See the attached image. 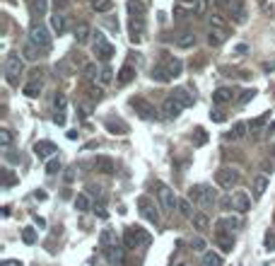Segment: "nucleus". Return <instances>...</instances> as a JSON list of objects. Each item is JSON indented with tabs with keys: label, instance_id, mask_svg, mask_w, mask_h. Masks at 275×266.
Listing matches in <instances>:
<instances>
[{
	"label": "nucleus",
	"instance_id": "nucleus-12",
	"mask_svg": "<svg viewBox=\"0 0 275 266\" xmlns=\"http://www.w3.org/2000/svg\"><path fill=\"white\" fill-rule=\"evenodd\" d=\"M41 90H44V70H34L29 82L22 87V92L27 95V97H39Z\"/></svg>",
	"mask_w": 275,
	"mask_h": 266
},
{
	"label": "nucleus",
	"instance_id": "nucleus-19",
	"mask_svg": "<svg viewBox=\"0 0 275 266\" xmlns=\"http://www.w3.org/2000/svg\"><path fill=\"white\" fill-rule=\"evenodd\" d=\"M215 244L220 247L222 252H232V247H234V235L227 233V230H215Z\"/></svg>",
	"mask_w": 275,
	"mask_h": 266
},
{
	"label": "nucleus",
	"instance_id": "nucleus-60",
	"mask_svg": "<svg viewBox=\"0 0 275 266\" xmlns=\"http://www.w3.org/2000/svg\"><path fill=\"white\" fill-rule=\"evenodd\" d=\"M0 266H22V261H17V259H5Z\"/></svg>",
	"mask_w": 275,
	"mask_h": 266
},
{
	"label": "nucleus",
	"instance_id": "nucleus-26",
	"mask_svg": "<svg viewBox=\"0 0 275 266\" xmlns=\"http://www.w3.org/2000/svg\"><path fill=\"white\" fill-rule=\"evenodd\" d=\"M133 78H135V66H133V63H123V68L119 70V78H116V85L123 87V85H128Z\"/></svg>",
	"mask_w": 275,
	"mask_h": 266
},
{
	"label": "nucleus",
	"instance_id": "nucleus-35",
	"mask_svg": "<svg viewBox=\"0 0 275 266\" xmlns=\"http://www.w3.org/2000/svg\"><path fill=\"white\" fill-rule=\"evenodd\" d=\"M225 259H222L217 252H203V259H200V266H222Z\"/></svg>",
	"mask_w": 275,
	"mask_h": 266
},
{
	"label": "nucleus",
	"instance_id": "nucleus-50",
	"mask_svg": "<svg viewBox=\"0 0 275 266\" xmlns=\"http://www.w3.org/2000/svg\"><path fill=\"white\" fill-rule=\"evenodd\" d=\"M111 80H114V73H111L109 66H104L101 68V73H99V82L101 85H106V82H111Z\"/></svg>",
	"mask_w": 275,
	"mask_h": 266
},
{
	"label": "nucleus",
	"instance_id": "nucleus-24",
	"mask_svg": "<svg viewBox=\"0 0 275 266\" xmlns=\"http://www.w3.org/2000/svg\"><path fill=\"white\" fill-rule=\"evenodd\" d=\"M104 126H106L111 133H116V136H123V133H128V123L123 121V119H114V116H106V119H104Z\"/></svg>",
	"mask_w": 275,
	"mask_h": 266
},
{
	"label": "nucleus",
	"instance_id": "nucleus-51",
	"mask_svg": "<svg viewBox=\"0 0 275 266\" xmlns=\"http://www.w3.org/2000/svg\"><path fill=\"white\" fill-rule=\"evenodd\" d=\"M22 240L27 244H34L36 242V233H34V228H24L22 230Z\"/></svg>",
	"mask_w": 275,
	"mask_h": 266
},
{
	"label": "nucleus",
	"instance_id": "nucleus-33",
	"mask_svg": "<svg viewBox=\"0 0 275 266\" xmlns=\"http://www.w3.org/2000/svg\"><path fill=\"white\" fill-rule=\"evenodd\" d=\"M172 95H174V97H176L179 102H181L184 107H193V102H196V97H193V95H191V92H188L186 87H176L174 92H172Z\"/></svg>",
	"mask_w": 275,
	"mask_h": 266
},
{
	"label": "nucleus",
	"instance_id": "nucleus-46",
	"mask_svg": "<svg viewBox=\"0 0 275 266\" xmlns=\"http://www.w3.org/2000/svg\"><path fill=\"white\" fill-rule=\"evenodd\" d=\"M208 3L210 0H196V5H193V15H196V17H203V15L208 12Z\"/></svg>",
	"mask_w": 275,
	"mask_h": 266
},
{
	"label": "nucleus",
	"instance_id": "nucleus-23",
	"mask_svg": "<svg viewBox=\"0 0 275 266\" xmlns=\"http://www.w3.org/2000/svg\"><path fill=\"white\" fill-rule=\"evenodd\" d=\"M104 256L109 259L114 266H123V256H126V249H123L121 244H116V247H109V249H104Z\"/></svg>",
	"mask_w": 275,
	"mask_h": 266
},
{
	"label": "nucleus",
	"instance_id": "nucleus-18",
	"mask_svg": "<svg viewBox=\"0 0 275 266\" xmlns=\"http://www.w3.org/2000/svg\"><path fill=\"white\" fill-rule=\"evenodd\" d=\"M128 29H131V39H133V41H143V39H145V17H131Z\"/></svg>",
	"mask_w": 275,
	"mask_h": 266
},
{
	"label": "nucleus",
	"instance_id": "nucleus-8",
	"mask_svg": "<svg viewBox=\"0 0 275 266\" xmlns=\"http://www.w3.org/2000/svg\"><path fill=\"white\" fill-rule=\"evenodd\" d=\"M157 196H159V203H162V208H164L167 213H174L176 208H179V199H176L174 189L167 187V184H157Z\"/></svg>",
	"mask_w": 275,
	"mask_h": 266
},
{
	"label": "nucleus",
	"instance_id": "nucleus-20",
	"mask_svg": "<svg viewBox=\"0 0 275 266\" xmlns=\"http://www.w3.org/2000/svg\"><path fill=\"white\" fill-rule=\"evenodd\" d=\"M174 44L179 49H191V46H196V34L191 29H181L179 34H174Z\"/></svg>",
	"mask_w": 275,
	"mask_h": 266
},
{
	"label": "nucleus",
	"instance_id": "nucleus-27",
	"mask_svg": "<svg viewBox=\"0 0 275 266\" xmlns=\"http://www.w3.org/2000/svg\"><path fill=\"white\" fill-rule=\"evenodd\" d=\"M73 34H75L77 44H87L89 36H92V27H89L87 22H77L75 29H73Z\"/></svg>",
	"mask_w": 275,
	"mask_h": 266
},
{
	"label": "nucleus",
	"instance_id": "nucleus-30",
	"mask_svg": "<svg viewBox=\"0 0 275 266\" xmlns=\"http://www.w3.org/2000/svg\"><path fill=\"white\" fill-rule=\"evenodd\" d=\"M232 100H234V95H232L230 87H217L212 92V104H227Z\"/></svg>",
	"mask_w": 275,
	"mask_h": 266
},
{
	"label": "nucleus",
	"instance_id": "nucleus-40",
	"mask_svg": "<svg viewBox=\"0 0 275 266\" xmlns=\"http://www.w3.org/2000/svg\"><path fill=\"white\" fill-rule=\"evenodd\" d=\"M268 121H270V114H261L258 119H253V121L249 123V128H251L253 133H261V131H263V126H265Z\"/></svg>",
	"mask_w": 275,
	"mask_h": 266
},
{
	"label": "nucleus",
	"instance_id": "nucleus-22",
	"mask_svg": "<svg viewBox=\"0 0 275 266\" xmlns=\"http://www.w3.org/2000/svg\"><path fill=\"white\" fill-rule=\"evenodd\" d=\"M119 244V235L114 228H104L99 233V247L101 249H109V247H116Z\"/></svg>",
	"mask_w": 275,
	"mask_h": 266
},
{
	"label": "nucleus",
	"instance_id": "nucleus-16",
	"mask_svg": "<svg viewBox=\"0 0 275 266\" xmlns=\"http://www.w3.org/2000/svg\"><path fill=\"white\" fill-rule=\"evenodd\" d=\"M227 36H230V29H220V27H210L208 29V44L212 49H217L227 41Z\"/></svg>",
	"mask_w": 275,
	"mask_h": 266
},
{
	"label": "nucleus",
	"instance_id": "nucleus-29",
	"mask_svg": "<svg viewBox=\"0 0 275 266\" xmlns=\"http://www.w3.org/2000/svg\"><path fill=\"white\" fill-rule=\"evenodd\" d=\"M246 131H249V123L246 121H237L234 126H232V131L225 136L227 141H242L244 136H246Z\"/></svg>",
	"mask_w": 275,
	"mask_h": 266
},
{
	"label": "nucleus",
	"instance_id": "nucleus-4",
	"mask_svg": "<svg viewBox=\"0 0 275 266\" xmlns=\"http://www.w3.org/2000/svg\"><path fill=\"white\" fill-rule=\"evenodd\" d=\"M147 242H150V235H147V230H143L140 225L126 228V235H123L126 249H140V247H145Z\"/></svg>",
	"mask_w": 275,
	"mask_h": 266
},
{
	"label": "nucleus",
	"instance_id": "nucleus-38",
	"mask_svg": "<svg viewBox=\"0 0 275 266\" xmlns=\"http://www.w3.org/2000/svg\"><path fill=\"white\" fill-rule=\"evenodd\" d=\"M176 211L181 213L184 218H188V220H191V218L198 213V211H193V206H191V199H179V208H176Z\"/></svg>",
	"mask_w": 275,
	"mask_h": 266
},
{
	"label": "nucleus",
	"instance_id": "nucleus-2",
	"mask_svg": "<svg viewBox=\"0 0 275 266\" xmlns=\"http://www.w3.org/2000/svg\"><path fill=\"white\" fill-rule=\"evenodd\" d=\"M188 199L193 201V203H198L203 208H210V206H215L217 203V191L212 187H205V184H196V187H191L188 191Z\"/></svg>",
	"mask_w": 275,
	"mask_h": 266
},
{
	"label": "nucleus",
	"instance_id": "nucleus-43",
	"mask_svg": "<svg viewBox=\"0 0 275 266\" xmlns=\"http://www.w3.org/2000/svg\"><path fill=\"white\" fill-rule=\"evenodd\" d=\"M12 184H17V177L12 174L10 167H3V187L8 189V187H12Z\"/></svg>",
	"mask_w": 275,
	"mask_h": 266
},
{
	"label": "nucleus",
	"instance_id": "nucleus-48",
	"mask_svg": "<svg viewBox=\"0 0 275 266\" xmlns=\"http://www.w3.org/2000/svg\"><path fill=\"white\" fill-rule=\"evenodd\" d=\"M46 172H48V174H58V172H61V160H58V157L48 160V162H46Z\"/></svg>",
	"mask_w": 275,
	"mask_h": 266
},
{
	"label": "nucleus",
	"instance_id": "nucleus-52",
	"mask_svg": "<svg viewBox=\"0 0 275 266\" xmlns=\"http://www.w3.org/2000/svg\"><path fill=\"white\" fill-rule=\"evenodd\" d=\"M53 104H56V111H66V95H56V100H53Z\"/></svg>",
	"mask_w": 275,
	"mask_h": 266
},
{
	"label": "nucleus",
	"instance_id": "nucleus-39",
	"mask_svg": "<svg viewBox=\"0 0 275 266\" xmlns=\"http://www.w3.org/2000/svg\"><path fill=\"white\" fill-rule=\"evenodd\" d=\"M12 141H15V136H12L10 128H0V148H3V150H10Z\"/></svg>",
	"mask_w": 275,
	"mask_h": 266
},
{
	"label": "nucleus",
	"instance_id": "nucleus-7",
	"mask_svg": "<svg viewBox=\"0 0 275 266\" xmlns=\"http://www.w3.org/2000/svg\"><path fill=\"white\" fill-rule=\"evenodd\" d=\"M239 179H242V174H239V169H234V167H220V169L215 172V182H217V187H222V189L237 187Z\"/></svg>",
	"mask_w": 275,
	"mask_h": 266
},
{
	"label": "nucleus",
	"instance_id": "nucleus-6",
	"mask_svg": "<svg viewBox=\"0 0 275 266\" xmlns=\"http://www.w3.org/2000/svg\"><path fill=\"white\" fill-rule=\"evenodd\" d=\"M29 41L36 44L41 51H48L51 49V34H48V29L41 22H34L32 29H29Z\"/></svg>",
	"mask_w": 275,
	"mask_h": 266
},
{
	"label": "nucleus",
	"instance_id": "nucleus-49",
	"mask_svg": "<svg viewBox=\"0 0 275 266\" xmlns=\"http://www.w3.org/2000/svg\"><path fill=\"white\" fill-rule=\"evenodd\" d=\"M87 92H89V100H92V102H99L101 97H104V92H101V87H97V85H89Z\"/></svg>",
	"mask_w": 275,
	"mask_h": 266
},
{
	"label": "nucleus",
	"instance_id": "nucleus-34",
	"mask_svg": "<svg viewBox=\"0 0 275 266\" xmlns=\"http://www.w3.org/2000/svg\"><path fill=\"white\" fill-rule=\"evenodd\" d=\"M191 223H193V228L198 230V233H203V230H208L210 228V218H208V213H203L198 211L193 218H191Z\"/></svg>",
	"mask_w": 275,
	"mask_h": 266
},
{
	"label": "nucleus",
	"instance_id": "nucleus-59",
	"mask_svg": "<svg viewBox=\"0 0 275 266\" xmlns=\"http://www.w3.org/2000/svg\"><path fill=\"white\" fill-rule=\"evenodd\" d=\"M70 5V0H56V12L63 10V8H68Z\"/></svg>",
	"mask_w": 275,
	"mask_h": 266
},
{
	"label": "nucleus",
	"instance_id": "nucleus-3",
	"mask_svg": "<svg viewBox=\"0 0 275 266\" xmlns=\"http://www.w3.org/2000/svg\"><path fill=\"white\" fill-rule=\"evenodd\" d=\"M24 70V58L20 54H10L5 58V80H8V85H17L20 82V75H22Z\"/></svg>",
	"mask_w": 275,
	"mask_h": 266
},
{
	"label": "nucleus",
	"instance_id": "nucleus-44",
	"mask_svg": "<svg viewBox=\"0 0 275 266\" xmlns=\"http://www.w3.org/2000/svg\"><path fill=\"white\" fill-rule=\"evenodd\" d=\"M188 244H191V249H193V252H205V240H203L200 235H193Z\"/></svg>",
	"mask_w": 275,
	"mask_h": 266
},
{
	"label": "nucleus",
	"instance_id": "nucleus-14",
	"mask_svg": "<svg viewBox=\"0 0 275 266\" xmlns=\"http://www.w3.org/2000/svg\"><path fill=\"white\" fill-rule=\"evenodd\" d=\"M56 153H58V148H56L51 141H39V143L34 145V155L39 157V160H53L56 157Z\"/></svg>",
	"mask_w": 275,
	"mask_h": 266
},
{
	"label": "nucleus",
	"instance_id": "nucleus-25",
	"mask_svg": "<svg viewBox=\"0 0 275 266\" xmlns=\"http://www.w3.org/2000/svg\"><path fill=\"white\" fill-rule=\"evenodd\" d=\"M265 189H268V177L265 174H256L251 179V191H253V199H261L265 194Z\"/></svg>",
	"mask_w": 275,
	"mask_h": 266
},
{
	"label": "nucleus",
	"instance_id": "nucleus-53",
	"mask_svg": "<svg viewBox=\"0 0 275 266\" xmlns=\"http://www.w3.org/2000/svg\"><path fill=\"white\" fill-rule=\"evenodd\" d=\"M217 203H220V208H225V211H234V208H232V194L230 196H222Z\"/></svg>",
	"mask_w": 275,
	"mask_h": 266
},
{
	"label": "nucleus",
	"instance_id": "nucleus-45",
	"mask_svg": "<svg viewBox=\"0 0 275 266\" xmlns=\"http://www.w3.org/2000/svg\"><path fill=\"white\" fill-rule=\"evenodd\" d=\"M56 73H61L63 78H70V75H73V66H70L68 61H61V63L56 66Z\"/></svg>",
	"mask_w": 275,
	"mask_h": 266
},
{
	"label": "nucleus",
	"instance_id": "nucleus-9",
	"mask_svg": "<svg viewBox=\"0 0 275 266\" xmlns=\"http://www.w3.org/2000/svg\"><path fill=\"white\" fill-rule=\"evenodd\" d=\"M215 5H217L222 12H227L230 17H234L237 22H244V20H246V12H244L242 0H215Z\"/></svg>",
	"mask_w": 275,
	"mask_h": 266
},
{
	"label": "nucleus",
	"instance_id": "nucleus-32",
	"mask_svg": "<svg viewBox=\"0 0 275 266\" xmlns=\"http://www.w3.org/2000/svg\"><path fill=\"white\" fill-rule=\"evenodd\" d=\"M75 208L80 213H87V211H92V208H94V203H92V199H89L87 194L82 191V194H77V196H75Z\"/></svg>",
	"mask_w": 275,
	"mask_h": 266
},
{
	"label": "nucleus",
	"instance_id": "nucleus-37",
	"mask_svg": "<svg viewBox=\"0 0 275 266\" xmlns=\"http://www.w3.org/2000/svg\"><path fill=\"white\" fill-rule=\"evenodd\" d=\"M101 70H97V63H85L82 66V78L87 80V82H97V75H99Z\"/></svg>",
	"mask_w": 275,
	"mask_h": 266
},
{
	"label": "nucleus",
	"instance_id": "nucleus-56",
	"mask_svg": "<svg viewBox=\"0 0 275 266\" xmlns=\"http://www.w3.org/2000/svg\"><path fill=\"white\" fill-rule=\"evenodd\" d=\"M253 95H256L253 90H244V92H242V97H239V104H244V102H249V100L253 97Z\"/></svg>",
	"mask_w": 275,
	"mask_h": 266
},
{
	"label": "nucleus",
	"instance_id": "nucleus-54",
	"mask_svg": "<svg viewBox=\"0 0 275 266\" xmlns=\"http://www.w3.org/2000/svg\"><path fill=\"white\" fill-rule=\"evenodd\" d=\"M265 247H268V252H273V249H275V233L265 235Z\"/></svg>",
	"mask_w": 275,
	"mask_h": 266
},
{
	"label": "nucleus",
	"instance_id": "nucleus-21",
	"mask_svg": "<svg viewBox=\"0 0 275 266\" xmlns=\"http://www.w3.org/2000/svg\"><path fill=\"white\" fill-rule=\"evenodd\" d=\"M242 228V220L237 218V215H225L220 220L215 223V230H227V233H234V230H239Z\"/></svg>",
	"mask_w": 275,
	"mask_h": 266
},
{
	"label": "nucleus",
	"instance_id": "nucleus-61",
	"mask_svg": "<svg viewBox=\"0 0 275 266\" xmlns=\"http://www.w3.org/2000/svg\"><path fill=\"white\" fill-rule=\"evenodd\" d=\"M179 266H184V264H179Z\"/></svg>",
	"mask_w": 275,
	"mask_h": 266
},
{
	"label": "nucleus",
	"instance_id": "nucleus-5",
	"mask_svg": "<svg viewBox=\"0 0 275 266\" xmlns=\"http://www.w3.org/2000/svg\"><path fill=\"white\" fill-rule=\"evenodd\" d=\"M94 36V41H92V51H94V56L99 58V61H111L114 58V54H116V49H114V44H109L106 41V36L101 32H97V34H92Z\"/></svg>",
	"mask_w": 275,
	"mask_h": 266
},
{
	"label": "nucleus",
	"instance_id": "nucleus-15",
	"mask_svg": "<svg viewBox=\"0 0 275 266\" xmlns=\"http://www.w3.org/2000/svg\"><path fill=\"white\" fill-rule=\"evenodd\" d=\"M232 208L237 213H246L251 208V196L246 191H234L232 194Z\"/></svg>",
	"mask_w": 275,
	"mask_h": 266
},
{
	"label": "nucleus",
	"instance_id": "nucleus-57",
	"mask_svg": "<svg viewBox=\"0 0 275 266\" xmlns=\"http://www.w3.org/2000/svg\"><path fill=\"white\" fill-rule=\"evenodd\" d=\"M210 119H212V121H225V114H222L220 109H215L212 114H210Z\"/></svg>",
	"mask_w": 275,
	"mask_h": 266
},
{
	"label": "nucleus",
	"instance_id": "nucleus-36",
	"mask_svg": "<svg viewBox=\"0 0 275 266\" xmlns=\"http://www.w3.org/2000/svg\"><path fill=\"white\" fill-rule=\"evenodd\" d=\"M128 15L131 17H145V3L143 0H128Z\"/></svg>",
	"mask_w": 275,
	"mask_h": 266
},
{
	"label": "nucleus",
	"instance_id": "nucleus-13",
	"mask_svg": "<svg viewBox=\"0 0 275 266\" xmlns=\"http://www.w3.org/2000/svg\"><path fill=\"white\" fill-rule=\"evenodd\" d=\"M184 109H186V107H184L181 102L176 100L174 95H169V97L162 102V114H164L167 119H176V116H179V114H181Z\"/></svg>",
	"mask_w": 275,
	"mask_h": 266
},
{
	"label": "nucleus",
	"instance_id": "nucleus-17",
	"mask_svg": "<svg viewBox=\"0 0 275 266\" xmlns=\"http://www.w3.org/2000/svg\"><path fill=\"white\" fill-rule=\"evenodd\" d=\"M94 169L101 172V174H114L116 172V162L109 155H97L94 157Z\"/></svg>",
	"mask_w": 275,
	"mask_h": 266
},
{
	"label": "nucleus",
	"instance_id": "nucleus-10",
	"mask_svg": "<svg viewBox=\"0 0 275 266\" xmlns=\"http://www.w3.org/2000/svg\"><path fill=\"white\" fill-rule=\"evenodd\" d=\"M131 107L135 109V114L140 116V119H154L157 116V109H154V104H150V102L145 100V97H131Z\"/></svg>",
	"mask_w": 275,
	"mask_h": 266
},
{
	"label": "nucleus",
	"instance_id": "nucleus-42",
	"mask_svg": "<svg viewBox=\"0 0 275 266\" xmlns=\"http://www.w3.org/2000/svg\"><path fill=\"white\" fill-rule=\"evenodd\" d=\"M89 3L97 12H109L114 8V0H89Z\"/></svg>",
	"mask_w": 275,
	"mask_h": 266
},
{
	"label": "nucleus",
	"instance_id": "nucleus-31",
	"mask_svg": "<svg viewBox=\"0 0 275 266\" xmlns=\"http://www.w3.org/2000/svg\"><path fill=\"white\" fill-rule=\"evenodd\" d=\"M39 56H41V49L27 39V44L22 46V58H24V61H36Z\"/></svg>",
	"mask_w": 275,
	"mask_h": 266
},
{
	"label": "nucleus",
	"instance_id": "nucleus-41",
	"mask_svg": "<svg viewBox=\"0 0 275 266\" xmlns=\"http://www.w3.org/2000/svg\"><path fill=\"white\" fill-rule=\"evenodd\" d=\"M29 10L34 17H41L46 12V0H29Z\"/></svg>",
	"mask_w": 275,
	"mask_h": 266
},
{
	"label": "nucleus",
	"instance_id": "nucleus-55",
	"mask_svg": "<svg viewBox=\"0 0 275 266\" xmlns=\"http://www.w3.org/2000/svg\"><path fill=\"white\" fill-rule=\"evenodd\" d=\"M53 121L58 123V126H66V111H56V114H53Z\"/></svg>",
	"mask_w": 275,
	"mask_h": 266
},
{
	"label": "nucleus",
	"instance_id": "nucleus-47",
	"mask_svg": "<svg viewBox=\"0 0 275 266\" xmlns=\"http://www.w3.org/2000/svg\"><path fill=\"white\" fill-rule=\"evenodd\" d=\"M210 27H220V29H230V27H227V22L222 20V15H220V12L210 15Z\"/></svg>",
	"mask_w": 275,
	"mask_h": 266
},
{
	"label": "nucleus",
	"instance_id": "nucleus-1",
	"mask_svg": "<svg viewBox=\"0 0 275 266\" xmlns=\"http://www.w3.org/2000/svg\"><path fill=\"white\" fill-rule=\"evenodd\" d=\"M181 70H184V63L176 56L162 54L159 63L152 66V80H157V82H172L174 78L181 75Z\"/></svg>",
	"mask_w": 275,
	"mask_h": 266
},
{
	"label": "nucleus",
	"instance_id": "nucleus-11",
	"mask_svg": "<svg viewBox=\"0 0 275 266\" xmlns=\"http://www.w3.org/2000/svg\"><path fill=\"white\" fill-rule=\"evenodd\" d=\"M138 208H140V215H143L145 220L154 223V225H159V211H157V206L152 203V199L140 196V199H138Z\"/></svg>",
	"mask_w": 275,
	"mask_h": 266
},
{
	"label": "nucleus",
	"instance_id": "nucleus-28",
	"mask_svg": "<svg viewBox=\"0 0 275 266\" xmlns=\"http://www.w3.org/2000/svg\"><path fill=\"white\" fill-rule=\"evenodd\" d=\"M51 29H53L58 36L68 32V17L63 15V12H56L53 17H51Z\"/></svg>",
	"mask_w": 275,
	"mask_h": 266
},
{
	"label": "nucleus",
	"instance_id": "nucleus-58",
	"mask_svg": "<svg viewBox=\"0 0 275 266\" xmlns=\"http://www.w3.org/2000/svg\"><path fill=\"white\" fill-rule=\"evenodd\" d=\"M92 213H94V215H99V218H106V211H104V206H94V208H92Z\"/></svg>",
	"mask_w": 275,
	"mask_h": 266
}]
</instances>
